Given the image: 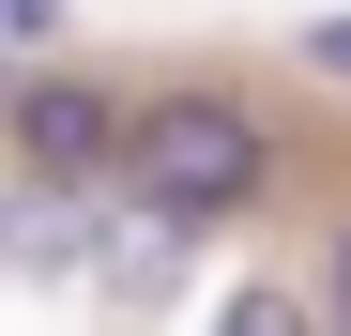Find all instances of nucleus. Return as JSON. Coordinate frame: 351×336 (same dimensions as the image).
I'll list each match as a JSON object with an SVG mask.
<instances>
[{
    "label": "nucleus",
    "instance_id": "nucleus-2",
    "mask_svg": "<svg viewBox=\"0 0 351 336\" xmlns=\"http://www.w3.org/2000/svg\"><path fill=\"white\" fill-rule=\"evenodd\" d=\"M16 153H31V184L62 199V184H92V168L123 153V107L92 77H46V92H16Z\"/></svg>",
    "mask_w": 351,
    "mask_h": 336
},
{
    "label": "nucleus",
    "instance_id": "nucleus-4",
    "mask_svg": "<svg viewBox=\"0 0 351 336\" xmlns=\"http://www.w3.org/2000/svg\"><path fill=\"white\" fill-rule=\"evenodd\" d=\"M306 62H321V77L351 92V16H306Z\"/></svg>",
    "mask_w": 351,
    "mask_h": 336
},
{
    "label": "nucleus",
    "instance_id": "nucleus-6",
    "mask_svg": "<svg viewBox=\"0 0 351 336\" xmlns=\"http://www.w3.org/2000/svg\"><path fill=\"white\" fill-rule=\"evenodd\" d=\"M336 336H351V260H336Z\"/></svg>",
    "mask_w": 351,
    "mask_h": 336
},
{
    "label": "nucleus",
    "instance_id": "nucleus-5",
    "mask_svg": "<svg viewBox=\"0 0 351 336\" xmlns=\"http://www.w3.org/2000/svg\"><path fill=\"white\" fill-rule=\"evenodd\" d=\"M0 31H46V0H0Z\"/></svg>",
    "mask_w": 351,
    "mask_h": 336
},
{
    "label": "nucleus",
    "instance_id": "nucleus-3",
    "mask_svg": "<svg viewBox=\"0 0 351 336\" xmlns=\"http://www.w3.org/2000/svg\"><path fill=\"white\" fill-rule=\"evenodd\" d=\"M214 336H321V321L290 306V291H229V321H214Z\"/></svg>",
    "mask_w": 351,
    "mask_h": 336
},
{
    "label": "nucleus",
    "instance_id": "nucleus-1",
    "mask_svg": "<svg viewBox=\"0 0 351 336\" xmlns=\"http://www.w3.org/2000/svg\"><path fill=\"white\" fill-rule=\"evenodd\" d=\"M107 168H123V184H138V214H153V230H214V214H245L260 199V123H245V107H214V92H168L153 107V123H123V153H107Z\"/></svg>",
    "mask_w": 351,
    "mask_h": 336
}]
</instances>
